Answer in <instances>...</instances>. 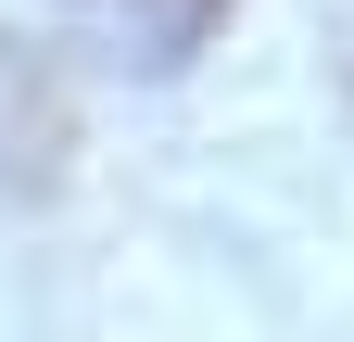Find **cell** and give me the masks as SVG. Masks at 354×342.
<instances>
[{
  "mask_svg": "<svg viewBox=\"0 0 354 342\" xmlns=\"http://www.w3.org/2000/svg\"><path fill=\"white\" fill-rule=\"evenodd\" d=\"M76 165V89L38 38H0V203H51Z\"/></svg>",
  "mask_w": 354,
  "mask_h": 342,
  "instance_id": "obj_1",
  "label": "cell"
},
{
  "mask_svg": "<svg viewBox=\"0 0 354 342\" xmlns=\"http://www.w3.org/2000/svg\"><path fill=\"white\" fill-rule=\"evenodd\" d=\"M64 13L102 38L127 76H177L215 51V26H228V0H64Z\"/></svg>",
  "mask_w": 354,
  "mask_h": 342,
  "instance_id": "obj_2",
  "label": "cell"
}]
</instances>
